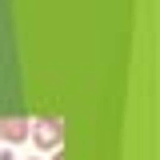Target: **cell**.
<instances>
[{
    "label": "cell",
    "mask_w": 160,
    "mask_h": 160,
    "mask_svg": "<svg viewBox=\"0 0 160 160\" xmlns=\"http://www.w3.org/2000/svg\"><path fill=\"white\" fill-rule=\"evenodd\" d=\"M60 136H64V124H60V120H44V124L36 128V144H40V148L60 144Z\"/></svg>",
    "instance_id": "obj_1"
},
{
    "label": "cell",
    "mask_w": 160,
    "mask_h": 160,
    "mask_svg": "<svg viewBox=\"0 0 160 160\" xmlns=\"http://www.w3.org/2000/svg\"><path fill=\"white\" fill-rule=\"evenodd\" d=\"M0 136H4V140H12V144H16V140H24V136H28V120H20V116L0 120Z\"/></svg>",
    "instance_id": "obj_2"
},
{
    "label": "cell",
    "mask_w": 160,
    "mask_h": 160,
    "mask_svg": "<svg viewBox=\"0 0 160 160\" xmlns=\"http://www.w3.org/2000/svg\"><path fill=\"white\" fill-rule=\"evenodd\" d=\"M56 160H64V152H56Z\"/></svg>",
    "instance_id": "obj_3"
}]
</instances>
